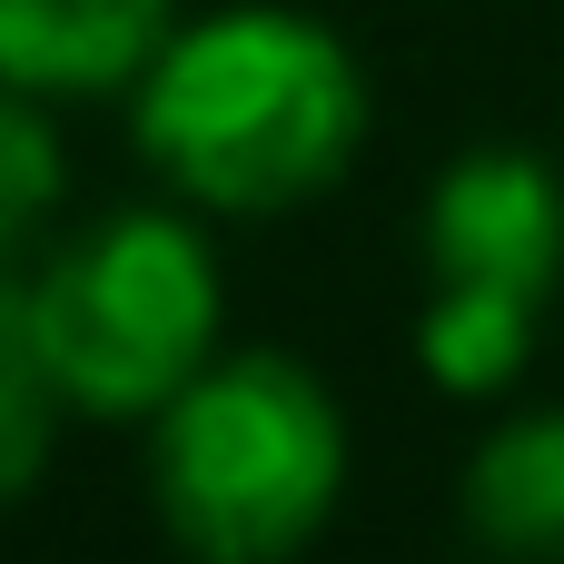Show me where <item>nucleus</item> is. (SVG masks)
I'll list each match as a JSON object with an SVG mask.
<instances>
[{
	"mask_svg": "<svg viewBox=\"0 0 564 564\" xmlns=\"http://www.w3.org/2000/svg\"><path fill=\"white\" fill-rule=\"evenodd\" d=\"M367 139V79L337 30L297 10H218L149 50L139 69V149L149 169L228 218L297 208L347 178Z\"/></svg>",
	"mask_w": 564,
	"mask_h": 564,
	"instance_id": "obj_1",
	"label": "nucleus"
},
{
	"mask_svg": "<svg viewBox=\"0 0 564 564\" xmlns=\"http://www.w3.org/2000/svg\"><path fill=\"white\" fill-rule=\"evenodd\" d=\"M347 486L337 397L297 357H208L149 416L159 525L208 564L297 555Z\"/></svg>",
	"mask_w": 564,
	"mask_h": 564,
	"instance_id": "obj_2",
	"label": "nucleus"
},
{
	"mask_svg": "<svg viewBox=\"0 0 564 564\" xmlns=\"http://www.w3.org/2000/svg\"><path fill=\"white\" fill-rule=\"evenodd\" d=\"M20 327L79 416H159L218 347V268L208 238L169 208H119L79 228L30 288Z\"/></svg>",
	"mask_w": 564,
	"mask_h": 564,
	"instance_id": "obj_3",
	"label": "nucleus"
},
{
	"mask_svg": "<svg viewBox=\"0 0 564 564\" xmlns=\"http://www.w3.org/2000/svg\"><path fill=\"white\" fill-rule=\"evenodd\" d=\"M426 377L456 397L516 387V367L535 357V317L564 278V169L535 149H466L426 198Z\"/></svg>",
	"mask_w": 564,
	"mask_h": 564,
	"instance_id": "obj_4",
	"label": "nucleus"
},
{
	"mask_svg": "<svg viewBox=\"0 0 564 564\" xmlns=\"http://www.w3.org/2000/svg\"><path fill=\"white\" fill-rule=\"evenodd\" d=\"M178 30V0H0V89L89 99L129 89Z\"/></svg>",
	"mask_w": 564,
	"mask_h": 564,
	"instance_id": "obj_5",
	"label": "nucleus"
},
{
	"mask_svg": "<svg viewBox=\"0 0 564 564\" xmlns=\"http://www.w3.org/2000/svg\"><path fill=\"white\" fill-rule=\"evenodd\" d=\"M466 535L506 555H564V406L516 416L466 466Z\"/></svg>",
	"mask_w": 564,
	"mask_h": 564,
	"instance_id": "obj_6",
	"label": "nucleus"
},
{
	"mask_svg": "<svg viewBox=\"0 0 564 564\" xmlns=\"http://www.w3.org/2000/svg\"><path fill=\"white\" fill-rule=\"evenodd\" d=\"M59 208V139L30 89H0V278Z\"/></svg>",
	"mask_w": 564,
	"mask_h": 564,
	"instance_id": "obj_7",
	"label": "nucleus"
},
{
	"mask_svg": "<svg viewBox=\"0 0 564 564\" xmlns=\"http://www.w3.org/2000/svg\"><path fill=\"white\" fill-rule=\"evenodd\" d=\"M50 416H59V387L20 327V288L0 278V496H20L50 456Z\"/></svg>",
	"mask_w": 564,
	"mask_h": 564,
	"instance_id": "obj_8",
	"label": "nucleus"
}]
</instances>
